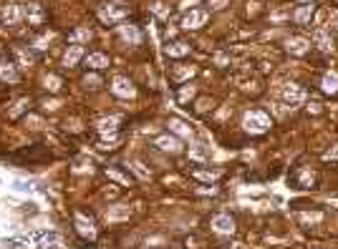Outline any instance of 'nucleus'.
I'll return each instance as SVG.
<instances>
[{"instance_id":"f257e3e1","label":"nucleus","mask_w":338,"mask_h":249,"mask_svg":"<svg viewBox=\"0 0 338 249\" xmlns=\"http://www.w3.org/2000/svg\"><path fill=\"white\" fill-rule=\"evenodd\" d=\"M243 124H245V131H250V133H265L270 128V116L262 111H248Z\"/></svg>"},{"instance_id":"f03ea898","label":"nucleus","mask_w":338,"mask_h":249,"mask_svg":"<svg viewBox=\"0 0 338 249\" xmlns=\"http://www.w3.org/2000/svg\"><path fill=\"white\" fill-rule=\"evenodd\" d=\"M111 91L119 96V98H134L136 96V88L131 86V81L129 78H124V76H116L114 78V83H111Z\"/></svg>"},{"instance_id":"7ed1b4c3","label":"nucleus","mask_w":338,"mask_h":249,"mask_svg":"<svg viewBox=\"0 0 338 249\" xmlns=\"http://www.w3.org/2000/svg\"><path fill=\"white\" fill-rule=\"evenodd\" d=\"M205 20H207V10H189V13L184 15V20H182V28L195 31V28L205 25Z\"/></svg>"},{"instance_id":"20e7f679","label":"nucleus","mask_w":338,"mask_h":249,"mask_svg":"<svg viewBox=\"0 0 338 249\" xmlns=\"http://www.w3.org/2000/svg\"><path fill=\"white\" fill-rule=\"evenodd\" d=\"M212 229L217 234H232L235 232V222L227 216V214H214L212 216Z\"/></svg>"},{"instance_id":"39448f33","label":"nucleus","mask_w":338,"mask_h":249,"mask_svg":"<svg viewBox=\"0 0 338 249\" xmlns=\"http://www.w3.org/2000/svg\"><path fill=\"white\" fill-rule=\"evenodd\" d=\"M76 232L84 237V239H96V227H93V222L91 219H86L84 214H76Z\"/></svg>"},{"instance_id":"423d86ee","label":"nucleus","mask_w":338,"mask_h":249,"mask_svg":"<svg viewBox=\"0 0 338 249\" xmlns=\"http://www.w3.org/2000/svg\"><path fill=\"white\" fill-rule=\"evenodd\" d=\"M283 98L293 106V103H300V101H305V91L296 86V83H285L283 86Z\"/></svg>"},{"instance_id":"0eeeda50","label":"nucleus","mask_w":338,"mask_h":249,"mask_svg":"<svg viewBox=\"0 0 338 249\" xmlns=\"http://www.w3.org/2000/svg\"><path fill=\"white\" fill-rule=\"evenodd\" d=\"M99 15H101V20H109V23H114V20H122V18L127 15V8H116V5H101V8H99Z\"/></svg>"},{"instance_id":"6e6552de","label":"nucleus","mask_w":338,"mask_h":249,"mask_svg":"<svg viewBox=\"0 0 338 249\" xmlns=\"http://www.w3.org/2000/svg\"><path fill=\"white\" fill-rule=\"evenodd\" d=\"M20 15H23V13H20V8H18L15 3H8V5L3 8V23H5V25H18V23H20Z\"/></svg>"},{"instance_id":"1a4fd4ad","label":"nucleus","mask_w":338,"mask_h":249,"mask_svg":"<svg viewBox=\"0 0 338 249\" xmlns=\"http://www.w3.org/2000/svg\"><path fill=\"white\" fill-rule=\"evenodd\" d=\"M23 15L28 18V23H31V25H41L43 20H45V13H43V8H41V5H36V3H31V5L23 10Z\"/></svg>"},{"instance_id":"9d476101","label":"nucleus","mask_w":338,"mask_h":249,"mask_svg":"<svg viewBox=\"0 0 338 249\" xmlns=\"http://www.w3.org/2000/svg\"><path fill=\"white\" fill-rule=\"evenodd\" d=\"M154 144H157V149L169 151V154H179V151H182V146H179V141H177L174 136H159Z\"/></svg>"},{"instance_id":"9b49d317","label":"nucleus","mask_w":338,"mask_h":249,"mask_svg":"<svg viewBox=\"0 0 338 249\" xmlns=\"http://www.w3.org/2000/svg\"><path fill=\"white\" fill-rule=\"evenodd\" d=\"M84 58V45H71L68 50H66V56H63V66H76L79 61Z\"/></svg>"},{"instance_id":"f8f14e48","label":"nucleus","mask_w":338,"mask_h":249,"mask_svg":"<svg viewBox=\"0 0 338 249\" xmlns=\"http://www.w3.org/2000/svg\"><path fill=\"white\" fill-rule=\"evenodd\" d=\"M119 33H122V38L129 41L131 45H139V43H141V33H139L136 25H119Z\"/></svg>"},{"instance_id":"ddd939ff","label":"nucleus","mask_w":338,"mask_h":249,"mask_svg":"<svg viewBox=\"0 0 338 249\" xmlns=\"http://www.w3.org/2000/svg\"><path fill=\"white\" fill-rule=\"evenodd\" d=\"M0 81H5V83H15L18 81V68L13 66V63H0Z\"/></svg>"},{"instance_id":"4468645a","label":"nucleus","mask_w":338,"mask_h":249,"mask_svg":"<svg viewBox=\"0 0 338 249\" xmlns=\"http://www.w3.org/2000/svg\"><path fill=\"white\" fill-rule=\"evenodd\" d=\"M321 88H323L326 93H338V73H336V71H328V73L323 76Z\"/></svg>"},{"instance_id":"2eb2a0df","label":"nucleus","mask_w":338,"mask_h":249,"mask_svg":"<svg viewBox=\"0 0 338 249\" xmlns=\"http://www.w3.org/2000/svg\"><path fill=\"white\" fill-rule=\"evenodd\" d=\"M313 41H316V45H318L321 50H326V53H328V50L333 48V43H331V36H328V33L323 31V28H318V31L313 33Z\"/></svg>"},{"instance_id":"dca6fc26","label":"nucleus","mask_w":338,"mask_h":249,"mask_svg":"<svg viewBox=\"0 0 338 249\" xmlns=\"http://www.w3.org/2000/svg\"><path fill=\"white\" fill-rule=\"evenodd\" d=\"M308 45H310V43L305 41V38H291V41H288V50H291L293 56H305V53H308Z\"/></svg>"},{"instance_id":"f3484780","label":"nucleus","mask_w":338,"mask_h":249,"mask_svg":"<svg viewBox=\"0 0 338 249\" xmlns=\"http://www.w3.org/2000/svg\"><path fill=\"white\" fill-rule=\"evenodd\" d=\"M86 63H88L91 68H106V66H109V56H106V53H88V56H86Z\"/></svg>"},{"instance_id":"a211bd4d","label":"nucleus","mask_w":338,"mask_h":249,"mask_svg":"<svg viewBox=\"0 0 338 249\" xmlns=\"http://www.w3.org/2000/svg\"><path fill=\"white\" fill-rule=\"evenodd\" d=\"M119 121H122V116H109V119H104V121L99 124V131H101L104 136H106V133H114Z\"/></svg>"},{"instance_id":"6ab92c4d","label":"nucleus","mask_w":338,"mask_h":249,"mask_svg":"<svg viewBox=\"0 0 338 249\" xmlns=\"http://www.w3.org/2000/svg\"><path fill=\"white\" fill-rule=\"evenodd\" d=\"M187 53H189V45L187 43H172V45H167V56H172V58H182Z\"/></svg>"},{"instance_id":"aec40b11","label":"nucleus","mask_w":338,"mask_h":249,"mask_svg":"<svg viewBox=\"0 0 338 249\" xmlns=\"http://www.w3.org/2000/svg\"><path fill=\"white\" fill-rule=\"evenodd\" d=\"M88 38H91V31H88V28H76V31H71V33H68V41L74 43V45L88 41Z\"/></svg>"},{"instance_id":"412c9836","label":"nucleus","mask_w":338,"mask_h":249,"mask_svg":"<svg viewBox=\"0 0 338 249\" xmlns=\"http://www.w3.org/2000/svg\"><path fill=\"white\" fill-rule=\"evenodd\" d=\"M169 128H172L174 133H179V136H184V139H189V136H192V128H189V126H187V124H182L179 119H172V121H169Z\"/></svg>"},{"instance_id":"4be33fe9","label":"nucleus","mask_w":338,"mask_h":249,"mask_svg":"<svg viewBox=\"0 0 338 249\" xmlns=\"http://www.w3.org/2000/svg\"><path fill=\"white\" fill-rule=\"evenodd\" d=\"M129 214H131V209L124 207V204H119V207H114V209L106 211V219H124V216H129Z\"/></svg>"},{"instance_id":"5701e85b","label":"nucleus","mask_w":338,"mask_h":249,"mask_svg":"<svg viewBox=\"0 0 338 249\" xmlns=\"http://www.w3.org/2000/svg\"><path fill=\"white\" fill-rule=\"evenodd\" d=\"M310 15H313V8H310V5H303V8L296 13V23H300V25H303V23H308V20H310Z\"/></svg>"},{"instance_id":"b1692460","label":"nucleus","mask_w":338,"mask_h":249,"mask_svg":"<svg viewBox=\"0 0 338 249\" xmlns=\"http://www.w3.org/2000/svg\"><path fill=\"white\" fill-rule=\"evenodd\" d=\"M321 219H323V214H321V211H313V214H308V211H305V214H300V222H303V224H318Z\"/></svg>"},{"instance_id":"393cba45","label":"nucleus","mask_w":338,"mask_h":249,"mask_svg":"<svg viewBox=\"0 0 338 249\" xmlns=\"http://www.w3.org/2000/svg\"><path fill=\"white\" fill-rule=\"evenodd\" d=\"M45 88L48 91H58L61 88V78L58 76H45Z\"/></svg>"},{"instance_id":"a878e982","label":"nucleus","mask_w":338,"mask_h":249,"mask_svg":"<svg viewBox=\"0 0 338 249\" xmlns=\"http://www.w3.org/2000/svg\"><path fill=\"white\" fill-rule=\"evenodd\" d=\"M195 176H197V179H205V181H214V179L220 176V171H197Z\"/></svg>"},{"instance_id":"bb28decb","label":"nucleus","mask_w":338,"mask_h":249,"mask_svg":"<svg viewBox=\"0 0 338 249\" xmlns=\"http://www.w3.org/2000/svg\"><path fill=\"white\" fill-rule=\"evenodd\" d=\"M192 96H195V86H184L182 93H179V101H189Z\"/></svg>"},{"instance_id":"cd10ccee","label":"nucleus","mask_w":338,"mask_h":249,"mask_svg":"<svg viewBox=\"0 0 338 249\" xmlns=\"http://www.w3.org/2000/svg\"><path fill=\"white\" fill-rule=\"evenodd\" d=\"M300 184L303 186H310L313 184V174L310 171H300Z\"/></svg>"},{"instance_id":"c85d7f7f","label":"nucleus","mask_w":338,"mask_h":249,"mask_svg":"<svg viewBox=\"0 0 338 249\" xmlns=\"http://www.w3.org/2000/svg\"><path fill=\"white\" fill-rule=\"evenodd\" d=\"M109 176H111V179H116V181H122V184H129V179L124 176V174H119L116 169H109Z\"/></svg>"},{"instance_id":"c756f323","label":"nucleus","mask_w":338,"mask_h":249,"mask_svg":"<svg viewBox=\"0 0 338 249\" xmlns=\"http://www.w3.org/2000/svg\"><path fill=\"white\" fill-rule=\"evenodd\" d=\"M323 159H326V161H336V159H338V146H336V149H331V151H326V154H323Z\"/></svg>"},{"instance_id":"7c9ffc66","label":"nucleus","mask_w":338,"mask_h":249,"mask_svg":"<svg viewBox=\"0 0 338 249\" xmlns=\"http://www.w3.org/2000/svg\"><path fill=\"white\" fill-rule=\"evenodd\" d=\"M134 171H136V174H139L141 179H149V171H147V169H144L141 164H134Z\"/></svg>"},{"instance_id":"2f4dec72","label":"nucleus","mask_w":338,"mask_h":249,"mask_svg":"<svg viewBox=\"0 0 338 249\" xmlns=\"http://www.w3.org/2000/svg\"><path fill=\"white\" fill-rule=\"evenodd\" d=\"M28 106H31V103H28V101H20V103H18V108H15V111H13V114H10V116H18V114H23V111H26V108H28Z\"/></svg>"},{"instance_id":"473e14b6","label":"nucleus","mask_w":338,"mask_h":249,"mask_svg":"<svg viewBox=\"0 0 338 249\" xmlns=\"http://www.w3.org/2000/svg\"><path fill=\"white\" fill-rule=\"evenodd\" d=\"M192 73H195V68H184V71H177V78H187Z\"/></svg>"},{"instance_id":"72a5a7b5","label":"nucleus","mask_w":338,"mask_h":249,"mask_svg":"<svg viewBox=\"0 0 338 249\" xmlns=\"http://www.w3.org/2000/svg\"><path fill=\"white\" fill-rule=\"evenodd\" d=\"M99 78H96V76H86V86H91V88H96V86H99Z\"/></svg>"},{"instance_id":"f704fd0d","label":"nucleus","mask_w":338,"mask_h":249,"mask_svg":"<svg viewBox=\"0 0 338 249\" xmlns=\"http://www.w3.org/2000/svg\"><path fill=\"white\" fill-rule=\"evenodd\" d=\"M225 3H227V0H212L210 5L214 8V10H222V8H225Z\"/></svg>"},{"instance_id":"c9c22d12","label":"nucleus","mask_w":338,"mask_h":249,"mask_svg":"<svg viewBox=\"0 0 338 249\" xmlns=\"http://www.w3.org/2000/svg\"><path fill=\"white\" fill-rule=\"evenodd\" d=\"M303 3H310V0H303Z\"/></svg>"}]
</instances>
